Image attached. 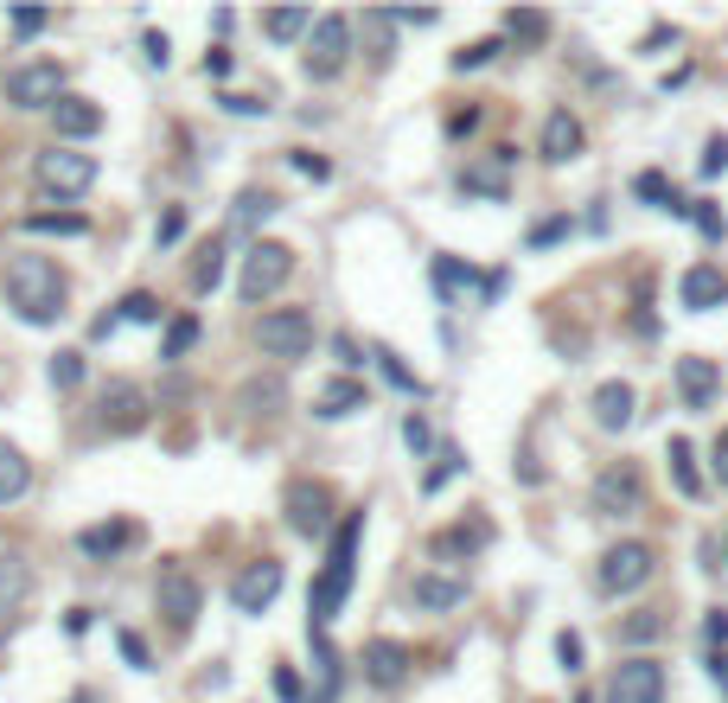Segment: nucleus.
Segmentation results:
<instances>
[{"label":"nucleus","instance_id":"47","mask_svg":"<svg viewBox=\"0 0 728 703\" xmlns=\"http://www.w3.org/2000/svg\"><path fill=\"white\" fill-rule=\"evenodd\" d=\"M122 659H128V666H147V646L135 639V633H122Z\"/></svg>","mask_w":728,"mask_h":703},{"label":"nucleus","instance_id":"50","mask_svg":"<svg viewBox=\"0 0 728 703\" xmlns=\"http://www.w3.org/2000/svg\"><path fill=\"white\" fill-rule=\"evenodd\" d=\"M147 65H167V33H147Z\"/></svg>","mask_w":728,"mask_h":703},{"label":"nucleus","instance_id":"16","mask_svg":"<svg viewBox=\"0 0 728 703\" xmlns=\"http://www.w3.org/2000/svg\"><path fill=\"white\" fill-rule=\"evenodd\" d=\"M678 301H684L691 314H709V307L728 301V275L716 269V262H691V269L678 275Z\"/></svg>","mask_w":728,"mask_h":703},{"label":"nucleus","instance_id":"33","mask_svg":"<svg viewBox=\"0 0 728 703\" xmlns=\"http://www.w3.org/2000/svg\"><path fill=\"white\" fill-rule=\"evenodd\" d=\"M160 314H167V307H160V301L147 295V288H135V295L122 301V307H115L110 320H115V327H122V320H141V327H153V320H160Z\"/></svg>","mask_w":728,"mask_h":703},{"label":"nucleus","instance_id":"27","mask_svg":"<svg viewBox=\"0 0 728 703\" xmlns=\"http://www.w3.org/2000/svg\"><path fill=\"white\" fill-rule=\"evenodd\" d=\"M505 167H511V148H499L492 167H467L460 185H467V192H486V199H505Z\"/></svg>","mask_w":728,"mask_h":703},{"label":"nucleus","instance_id":"25","mask_svg":"<svg viewBox=\"0 0 728 703\" xmlns=\"http://www.w3.org/2000/svg\"><path fill=\"white\" fill-rule=\"evenodd\" d=\"M664 461H671V480H678V492H684V499H696V492H703V474H696V454H691V442H684V435H671V447H664Z\"/></svg>","mask_w":728,"mask_h":703},{"label":"nucleus","instance_id":"5","mask_svg":"<svg viewBox=\"0 0 728 703\" xmlns=\"http://www.w3.org/2000/svg\"><path fill=\"white\" fill-rule=\"evenodd\" d=\"M652 569H658V556L652 544H639V537H626V544H614V551L601 556V569H594V582L607 594H633V589H646L652 582Z\"/></svg>","mask_w":728,"mask_h":703},{"label":"nucleus","instance_id":"11","mask_svg":"<svg viewBox=\"0 0 728 703\" xmlns=\"http://www.w3.org/2000/svg\"><path fill=\"white\" fill-rule=\"evenodd\" d=\"M282 582H288V576H282V563H275V556L250 563V569H243V576L230 582V601H237V614H262V608H269V601L282 594Z\"/></svg>","mask_w":728,"mask_h":703},{"label":"nucleus","instance_id":"35","mask_svg":"<svg viewBox=\"0 0 728 703\" xmlns=\"http://www.w3.org/2000/svg\"><path fill=\"white\" fill-rule=\"evenodd\" d=\"M192 339H198V320H192V314H180V320L167 327V345H160V359H185V352H192Z\"/></svg>","mask_w":728,"mask_h":703},{"label":"nucleus","instance_id":"1","mask_svg":"<svg viewBox=\"0 0 728 703\" xmlns=\"http://www.w3.org/2000/svg\"><path fill=\"white\" fill-rule=\"evenodd\" d=\"M7 301H13V314L26 320V327H52L58 314H65V269L52 257H13L7 262Z\"/></svg>","mask_w":728,"mask_h":703},{"label":"nucleus","instance_id":"24","mask_svg":"<svg viewBox=\"0 0 728 703\" xmlns=\"http://www.w3.org/2000/svg\"><path fill=\"white\" fill-rule=\"evenodd\" d=\"M594 422H601V429H626V422H633V390H626V384H601V390H594Z\"/></svg>","mask_w":728,"mask_h":703},{"label":"nucleus","instance_id":"40","mask_svg":"<svg viewBox=\"0 0 728 703\" xmlns=\"http://www.w3.org/2000/svg\"><path fill=\"white\" fill-rule=\"evenodd\" d=\"M505 26H511V38H544V33H549L544 13H511Z\"/></svg>","mask_w":728,"mask_h":703},{"label":"nucleus","instance_id":"31","mask_svg":"<svg viewBox=\"0 0 728 703\" xmlns=\"http://www.w3.org/2000/svg\"><path fill=\"white\" fill-rule=\"evenodd\" d=\"M262 26H269V38H300V33H314V13H307V7H282V13H269Z\"/></svg>","mask_w":728,"mask_h":703},{"label":"nucleus","instance_id":"37","mask_svg":"<svg viewBox=\"0 0 728 703\" xmlns=\"http://www.w3.org/2000/svg\"><path fill=\"white\" fill-rule=\"evenodd\" d=\"M275 205H282L275 192H243V199H237V224H262Z\"/></svg>","mask_w":728,"mask_h":703},{"label":"nucleus","instance_id":"52","mask_svg":"<svg viewBox=\"0 0 728 703\" xmlns=\"http://www.w3.org/2000/svg\"><path fill=\"white\" fill-rule=\"evenodd\" d=\"M474 122H479V110H460V115H447V135H467Z\"/></svg>","mask_w":728,"mask_h":703},{"label":"nucleus","instance_id":"20","mask_svg":"<svg viewBox=\"0 0 728 703\" xmlns=\"http://www.w3.org/2000/svg\"><path fill=\"white\" fill-rule=\"evenodd\" d=\"M352 409H364V384H359V377H332V384H320V397H314V416L339 422V416H352Z\"/></svg>","mask_w":728,"mask_h":703},{"label":"nucleus","instance_id":"19","mask_svg":"<svg viewBox=\"0 0 728 703\" xmlns=\"http://www.w3.org/2000/svg\"><path fill=\"white\" fill-rule=\"evenodd\" d=\"M416 608H429V614H441V608H460L467 601V576H416Z\"/></svg>","mask_w":728,"mask_h":703},{"label":"nucleus","instance_id":"43","mask_svg":"<svg viewBox=\"0 0 728 703\" xmlns=\"http://www.w3.org/2000/svg\"><path fill=\"white\" fill-rule=\"evenodd\" d=\"M556 659H562V671H582V639H576V633H556Z\"/></svg>","mask_w":728,"mask_h":703},{"label":"nucleus","instance_id":"30","mask_svg":"<svg viewBox=\"0 0 728 703\" xmlns=\"http://www.w3.org/2000/svg\"><path fill=\"white\" fill-rule=\"evenodd\" d=\"M26 230H45V237H83L90 224L77 218V212H33V218H26Z\"/></svg>","mask_w":728,"mask_h":703},{"label":"nucleus","instance_id":"48","mask_svg":"<svg viewBox=\"0 0 728 703\" xmlns=\"http://www.w3.org/2000/svg\"><path fill=\"white\" fill-rule=\"evenodd\" d=\"M294 167H300V173H314V180H327V160H320V154H294Z\"/></svg>","mask_w":728,"mask_h":703},{"label":"nucleus","instance_id":"28","mask_svg":"<svg viewBox=\"0 0 728 703\" xmlns=\"http://www.w3.org/2000/svg\"><path fill=\"white\" fill-rule=\"evenodd\" d=\"M664 627H671V621H664V608H639V614H626V621H619V639H626V646H652Z\"/></svg>","mask_w":728,"mask_h":703},{"label":"nucleus","instance_id":"18","mask_svg":"<svg viewBox=\"0 0 728 703\" xmlns=\"http://www.w3.org/2000/svg\"><path fill=\"white\" fill-rule=\"evenodd\" d=\"M52 122H58L65 141H90V135L103 128V110H96L90 97H58V103H52Z\"/></svg>","mask_w":728,"mask_h":703},{"label":"nucleus","instance_id":"10","mask_svg":"<svg viewBox=\"0 0 728 703\" xmlns=\"http://www.w3.org/2000/svg\"><path fill=\"white\" fill-rule=\"evenodd\" d=\"M607 703H664V666H658V659H626V666H614Z\"/></svg>","mask_w":728,"mask_h":703},{"label":"nucleus","instance_id":"41","mask_svg":"<svg viewBox=\"0 0 728 703\" xmlns=\"http://www.w3.org/2000/svg\"><path fill=\"white\" fill-rule=\"evenodd\" d=\"M492 52H499V45H492V38H479V45H467V52H454V71H479Z\"/></svg>","mask_w":728,"mask_h":703},{"label":"nucleus","instance_id":"17","mask_svg":"<svg viewBox=\"0 0 728 703\" xmlns=\"http://www.w3.org/2000/svg\"><path fill=\"white\" fill-rule=\"evenodd\" d=\"M678 390H684V404L691 409H703L709 404V397H716V390H723V365H716V359H678Z\"/></svg>","mask_w":728,"mask_h":703},{"label":"nucleus","instance_id":"29","mask_svg":"<svg viewBox=\"0 0 728 703\" xmlns=\"http://www.w3.org/2000/svg\"><path fill=\"white\" fill-rule=\"evenodd\" d=\"M218 275H224V243L212 237V243L198 250V262H192V288L205 295V288H218Z\"/></svg>","mask_w":728,"mask_h":703},{"label":"nucleus","instance_id":"7","mask_svg":"<svg viewBox=\"0 0 728 703\" xmlns=\"http://www.w3.org/2000/svg\"><path fill=\"white\" fill-rule=\"evenodd\" d=\"M288 275H294V250H288V243H255L250 257H243V282H237V295L255 307V301L275 295Z\"/></svg>","mask_w":728,"mask_h":703},{"label":"nucleus","instance_id":"14","mask_svg":"<svg viewBox=\"0 0 728 703\" xmlns=\"http://www.w3.org/2000/svg\"><path fill=\"white\" fill-rule=\"evenodd\" d=\"M639 499H646V480L633 461H619L594 480V512H639Z\"/></svg>","mask_w":728,"mask_h":703},{"label":"nucleus","instance_id":"4","mask_svg":"<svg viewBox=\"0 0 728 703\" xmlns=\"http://www.w3.org/2000/svg\"><path fill=\"white\" fill-rule=\"evenodd\" d=\"M345 58H352V20L345 13H320L314 20V33H307V52H300V65L314 83H327V77L345 71Z\"/></svg>","mask_w":728,"mask_h":703},{"label":"nucleus","instance_id":"22","mask_svg":"<svg viewBox=\"0 0 728 703\" xmlns=\"http://www.w3.org/2000/svg\"><path fill=\"white\" fill-rule=\"evenodd\" d=\"M26 486H33V467H26V454H20L13 442H0V506L26 499Z\"/></svg>","mask_w":728,"mask_h":703},{"label":"nucleus","instance_id":"49","mask_svg":"<svg viewBox=\"0 0 728 703\" xmlns=\"http://www.w3.org/2000/svg\"><path fill=\"white\" fill-rule=\"evenodd\" d=\"M205 77H230V52H205Z\"/></svg>","mask_w":728,"mask_h":703},{"label":"nucleus","instance_id":"54","mask_svg":"<svg viewBox=\"0 0 728 703\" xmlns=\"http://www.w3.org/2000/svg\"><path fill=\"white\" fill-rule=\"evenodd\" d=\"M275 691H282V698H300V678H294V671H275Z\"/></svg>","mask_w":728,"mask_h":703},{"label":"nucleus","instance_id":"21","mask_svg":"<svg viewBox=\"0 0 728 703\" xmlns=\"http://www.w3.org/2000/svg\"><path fill=\"white\" fill-rule=\"evenodd\" d=\"M576 154H582V122L569 110H556L544 122V160H576Z\"/></svg>","mask_w":728,"mask_h":703},{"label":"nucleus","instance_id":"26","mask_svg":"<svg viewBox=\"0 0 728 703\" xmlns=\"http://www.w3.org/2000/svg\"><path fill=\"white\" fill-rule=\"evenodd\" d=\"M26 589H33V569L20 556H0V614H13L26 601Z\"/></svg>","mask_w":728,"mask_h":703},{"label":"nucleus","instance_id":"38","mask_svg":"<svg viewBox=\"0 0 728 703\" xmlns=\"http://www.w3.org/2000/svg\"><path fill=\"white\" fill-rule=\"evenodd\" d=\"M486 537H492V531H486V524H454V531H447V537H441V551H479V544H486Z\"/></svg>","mask_w":728,"mask_h":703},{"label":"nucleus","instance_id":"3","mask_svg":"<svg viewBox=\"0 0 728 703\" xmlns=\"http://www.w3.org/2000/svg\"><path fill=\"white\" fill-rule=\"evenodd\" d=\"M255 345H262V359H307L314 352V314L307 307H269L262 320H255Z\"/></svg>","mask_w":728,"mask_h":703},{"label":"nucleus","instance_id":"42","mask_svg":"<svg viewBox=\"0 0 728 703\" xmlns=\"http://www.w3.org/2000/svg\"><path fill=\"white\" fill-rule=\"evenodd\" d=\"M45 26H52V13H38V7H20V13H13V33H20V38L45 33Z\"/></svg>","mask_w":728,"mask_h":703},{"label":"nucleus","instance_id":"44","mask_svg":"<svg viewBox=\"0 0 728 703\" xmlns=\"http://www.w3.org/2000/svg\"><path fill=\"white\" fill-rule=\"evenodd\" d=\"M691 218L703 224V237H723V212L716 205H691Z\"/></svg>","mask_w":728,"mask_h":703},{"label":"nucleus","instance_id":"8","mask_svg":"<svg viewBox=\"0 0 728 703\" xmlns=\"http://www.w3.org/2000/svg\"><path fill=\"white\" fill-rule=\"evenodd\" d=\"M58 97H65V65H52V58L7 71V103L13 110H52Z\"/></svg>","mask_w":728,"mask_h":703},{"label":"nucleus","instance_id":"13","mask_svg":"<svg viewBox=\"0 0 728 703\" xmlns=\"http://www.w3.org/2000/svg\"><path fill=\"white\" fill-rule=\"evenodd\" d=\"M141 422H147V390L135 377H115L110 390H103V429L110 435H135Z\"/></svg>","mask_w":728,"mask_h":703},{"label":"nucleus","instance_id":"12","mask_svg":"<svg viewBox=\"0 0 728 703\" xmlns=\"http://www.w3.org/2000/svg\"><path fill=\"white\" fill-rule=\"evenodd\" d=\"M288 524L300 531V537H320V531H332V492L320 480H294L288 486Z\"/></svg>","mask_w":728,"mask_h":703},{"label":"nucleus","instance_id":"55","mask_svg":"<svg viewBox=\"0 0 728 703\" xmlns=\"http://www.w3.org/2000/svg\"><path fill=\"white\" fill-rule=\"evenodd\" d=\"M703 633H709V639H716V646H723V639H728V614H723V608H716V614H709V627H703Z\"/></svg>","mask_w":728,"mask_h":703},{"label":"nucleus","instance_id":"9","mask_svg":"<svg viewBox=\"0 0 728 703\" xmlns=\"http://www.w3.org/2000/svg\"><path fill=\"white\" fill-rule=\"evenodd\" d=\"M33 180L45 185V192H58V199H77V192L96 185V160H90V154H71V148H52L33 160Z\"/></svg>","mask_w":728,"mask_h":703},{"label":"nucleus","instance_id":"6","mask_svg":"<svg viewBox=\"0 0 728 703\" xmlns=\"http://www.w3.org/2000/svg\"><path fill=\"white\" fill-rule=\"evenodd\" d=\"M198 601H205V594H198V582H192V569L167 563V569H160V582H153V608L167 614V633H173V639H185V633H192V621H198Z\"/></svg>","mask_w":728,"mask_h":703},{"label":"nucleus","instance_id":"34","mask_svg":"<svg viewBox=\"0 0 728 703\" xmlns=\"http://www.w3.org/2000/svg\"><path fill=\"white\" fill-rule=\"evenodd\" d=\"M460 467H467V454H460V447H441V454H435V467L422 474V492H441V486L454 480Z\"/></svg>","mask_w":728,"mask_h":703},{"label":"nucleus","instance_id":"2","mask_svg":"<svg viewBox=\"0 0 728 703\" xmlns=\"http://www.w3.org/2000/svg\"><path fill=\"white\" fill-rule=\"evenodd\" d=\"M359 531H364L359 512H352V519L332 531V556H327V569L314 576V594H307V633H327L332 614L345 608V594H352V576H359Z\"/></svg>","mask_w":728,"mask_h":703},{"label":"nucleus","instance_id":"45","mask_svg":"<svg viewBox=\"0 0 728 703\" xmlns=\"http://www.w3.org/2000/svg\"><path fill=\"white\" fill-rule=\"evenodd\" d=\"M180 230H185V212H167V218H160V230H153V237H160V243H180Z\"/></svg>","mask_w":728,"mask_h":703},{"label":"nucleus","instance_id":"46","mask_svg":"<svg viewBox=\"0 0 728 703\" xmlns=\"http://www.w3.org/2000/svg\"><path fill=\"white\" fill-rule=\"evenodd\" d=\"M728 167V141H709V148H703V173H723Z\"/></svg>","mask_w":728,"mask_h":703},{"label":"nucleus","instance_id":"53","mask_svg":"<svg viewBox=\"0 0 728 703\" xmlns=\"http://www.w3.org/2000/svg\"><path fill=\"white\" fill-rule=\"evenodd\" d=\"M716 480L728 486V429H723V435H716Z\"/></svg>","mask_w":728,"mask_h":703},{"label":"nucleus","instance_id":"32","mask_svg":"<svg viewBox=\"0 0 728 703\" xmlns=\"http://www.w3.org/2000/svg\"><path fill=\"white\" fill-rule=\"evenodd\" d=\"M371 359H377V371H384V377H390L397 390H409V397H422V377H416V371L402 365V359H397V352H390V345H377Z\"/></svg>","mask_w":728,"mask_h":703},{"label":"nucleus","instance_id":"39","mask_svg":"<svg viewBox=\"0 0 728 703\" xmlns=\"http://www.w3.org/2000/svg\"><path fill=\"white\" fill-rule=\"evenodd\" d=\"M402 442H409V454H429V447H435V429H429L422 416H409V422H402Z\"/></svg>","mask_w":728,"mask_h":703},{"label":"nucleus","instance_id":"36","mask_svg":"<svg viewBox=\"0 0 728 703\" xmlns=\"http://www.w3.org/2000/svg\"><path fill=\"white\" fill-rule=\"evenodd\" d=\"M45 377H52L58 390H77V384H83V352H58V359L45 365Z\"/></svg>","mask_w":728,"mask_h":703},{"label":"nucleus","instance_id":"15","mask_svg":"<svg viewBox=\"0 0 728 703\" xmlns=\"http://www.w3.org/2000/svg\"><path fill=\"white\" fill-rule=\"evenodd\" d=\"M359 666H364V684L397 691L402 678H409V646H402V639H371L359 653Z\"/></svg>","mask_w":728,"mask_h":703},{"label":"nucleus","instance_id":"51","mask_svg":"<svg viewBox=\"0 0 728 703\" xmlns=\"http://www.w3.org/2000/svg\"><path fill=\"white\" fill-rule=\"evenodd\" d=\"M709 678H716V691L728 698V653H716V659H709Z\"/></svg>","mask_w":728,"mask_h":703},{"label":"nucleus","instance_id":"23","mask_svg":"<svg viewBox=\"0 0 728 703\" xmlns=\"http://www.w3.org/2000/svg\"><path fill=\"white\" fill-rule=\"evenodd\" d=\"M135 537H141L135 524H128V519H115V524H90V531H83L77 544H83V551H90V556H115V551H128Z\"/></svg>","mask_w":728,"mask_h":703}]
</instances>
